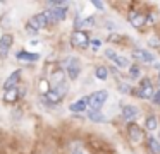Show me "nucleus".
I'll return each mask as SVG.
<instances>
[{
	"label": "nucleus",
	"mask_w": 160,
	"mask_h": 154,
	"mask_svg": "<svg viewBox=\"0 0 160 154\" xmlns=\"http://www.w3.org/2000/svg\"><path fill=\"white\" fill-rule=\"evenodd\" d=\"M108 99L107 91H97L93 94L88 96V108L90 111H100V108L105 105V101Z\"/></svg>",
	"instance_id": "f257e3e1"
},
{
	"label": "nucleus",
	"mask_w": 160,
	"mask_h": 154,
	"mask_svg": "<svg viewBox=\"0 0 160 154\" xmlns=\"http://www.w3.org/2000/svg\"><path fill=\"white\" fill-rule=\"evenodd\" d=\"M71 43H72L74 48L84 50V48H88V44H90V36H88V33H84V31L74 29V33L71 34Z\"/></svg>",
	"instance_id": "f03ea898"
},
{
	"label": "nucleus",
	"mask_w": 160,
	"mask_h": 154,
	"mask_svg": "<svg viewBox=\"0 0 160 154\" xmlns=\"http://www.w3.org/2000/svg\"><path fill=\"white\" fill-rule=\"evenodd\" d=\"M153 94H155V89H153L150 79H143L139 87L136 89V96L141 99H153Z\"/></svg>",
	"instance_id": "7ed1b4c3"
},
{
	"label": "nucleus",
	"mask_w": 160,
	"mask_h": 154,
	"mask_svg": "<svg viewBox=\"0 0 160 154\" xmlns=\"http://www.w3.org/2000/svg\"><path fill=\"white\" fill-rule=\"evenodd\" d=\"M47 26H48V22H47L45 14H36L28 21V31H40V29H45Z\"/></svg>",
	"instance_id": "20e7f679"
},
{
	"label": "nucleus",
	"mask_w": 160,
	"mask_h": 154,
	"mask_svg": "<svg viewBox=\"0 0 160 154\" xmlns=\"http://www.w3.org/2000/svg\"><path fill=\"white\" fill-rule=\"evenodd\" d=\"M64 67H66L67 75H69L71 81H76V79L79 77V74H81V67H79V62H78L76 58H67L66 63H64Z\"/></svg>",
	"instance_id": "39448f33"
},
{
	"label": "nucleus",
	"mask_w": 160,
	"mask_h": 154,
	"mask_svg": "<svg viewBox=\"0 0 160 154\" xmlns=\"http://www.w3.org/2000/svg\"><path fill=\"white\" fill-rule=\"evenodd\" d=\"M14 44V36L12 34H2L0 38V58H5Z\"/></svg>",
	"instance_id": "423d86ee"
},
{
	"label": "nucleus",
	"mask_w": 160,
	"mask_h": 154,
	"mask_svg": "<svg viewBox=\"0 0 160 154\" xmlns=\"http://www.w3.org/2000/svg\"><path fill=\"white\" fill-rule=\"evenodd\" d=\"M132 58H134V60L143 62V63H152V62L155 60L153 53H150V51L143 50V48H136V50H132Z\"/></svg>",
	"instance_id": "0eeeda50"
},
{
	"label": "nucleus",
	"mask_w": 160,
	"mask_h": 154,
	"mask_svg": "<svg viewBox=\"0 0 160 154\" xmlns=\"http://www.w3.org/2000/svg\"><path fill=\"white\" fill-rule=\"evenodd\" d=\"M128 130H129V140H131L132 144H138L143 140V130L139 128L136 123H131Z\"/></svg>",
	"instance_id": "6e6552de"
},
{
	"label": "nucleus",
	"mask_w": 160,
	"mask_h": 154,
	"mask_svg": "<svg viewBox=\"0 0 160 154\" xmlns=\"http://www.w3.org/2000/svg\"><path fill=\"white\" fill-rule=\"evenodd\" d=\"M62 99H64V98H62V96H60L59 92L55 91V89H48V91L45 92V101L48 103L50 108H52L53 105H59V103L62 101Z\"/></svg>",
	"instance_id": "1a4fd4ad"
},
{
	"label": "nucleus",
	"mask_w": 160,
	"mask_h": 154,
	"mask_svg": "<svg viewBox=\"0 0 160 154\" xmlns=\"http://www.w3.org/2000/svg\"><path fill=\"white\" fill-rule=\"evenodd\" d=\"M128 19H129V22H131L134 27H143L145 22H146V16L141 14V12H131Z\"/></svg>",
	"instance_id": "9d476101"
},
{
	"label": "nucleus",
	"mask_w": 160,
	"mask_h": 154,
	"mask_svg": "<svg viewBox=\"0 0 160 154\" xmlns=\"http://www.w3.org/2000/svg\"><path fill=\"white\" fill-rule=\"evenodd\" d=\"M19 79H21V70H16V72H12V74L7 77V81L4 82V89L7 91V89H12V87H16V86H18V82H19Z\"/></svg>",
	"instance_id": "9b49d317"
},
{
	"label": "nucleus",
	"mask_w": 160,
	"mask_h": 154,
	"mask_svg": "<svg viewBox=\"0 0 160 154\" xmlns=\"http://www.w3.org/2000/svg\"><path fill=\"white\" fill-rule=\"evenodd\" d=\"M138 108L132 105H126L124 108H122V116H124V120H128V122H132V120L138 116Z\"/></svg>",
	"instance_id": "f8f14e48"
},
{
	"label": "nucleus",
	"mask_w": 160,
	"mask_h": 154,
	"mask_svg": "<svg viewBox=\"0 0 160 154\" xmlns=\"http://www.w3.org/2000/svg\"><path fill=\"white\" fill-rule=\"evenodd\" d=\"M16 58L21 62H36L40 60V53H31V51H19L18 55H16Z\"/></svg>",
	"instance_id": "ddd939ff"
},
{
	"label": "nucleus",
	"mask_w": 160,
	"mask_h": 154,
	"mask_svg": "<svg viewBox=\"0 0 160 154\" xmlns=\"http://www.w3.org/2000/svg\"><path fill=\"white\" fill-rule=\"evenodd\" d=\"M86 108H88V96L83 98V99H79V101L71 103V106H69V110L72 113H81V111H84Z\"/></svg>",
	"instance_id": "4468645a"
},
{
	"label": "nucleus",
	"mask_w": 160,
	"mask_h": 154,
	"mask_svg": "<svg viewBox=\"0 0 160 154\" xmlns=\"http://www.w3.org/2000/svg\"><path fill=\"white\" fill-rule=\"evenodd\" d=\"M22 96V92L19 91L18 87H12V89H7L5 91V94H4V101H7V103H14L18 98H21Z\"/></svg>",
	"instance_id": "2eb2a0df"
},
{
	"label": "nucleus",
	"mask_w": 160,
	"mask_h": 154,
	"mask_svg": "<svg viewBox=\"0 0 160 154\" xmlns=\"http://www.w3.org/2000/svg\"><path fill=\"white\" fill-rule=\"evenodd\" d=\"M148 147L153 154H160V140H157L155 137H148Z\"/></svg>",
	"instance_id": "dca6fc26"
},
{
	"label": "nucleus",
	"mask_w": 160,
	"mask_h": 154,
	"mask_svg": "<svg viewBox=\"0 0 160 154\" xmlns=\"http://www.w3.org/2000/svg\"><path fill=\"white\" fill-rule=\"evenodd\" d=\"M145 127H146V130H155L157 127H158V123H157V116L155 115H148L146 116V122H145Z\"/></svg>",
	"instance_id": "f3484780"
},
{
	"label": "nucleus",
	"mask_w": 160,
	"mask_h": 154,
	"mask_svg": "<svg viewBox=\"0 0 160 154\" xmlns=\"http://www.w3.org/2000/svg\"><path fill=\"white\" fill-rule=\"evenodd\" d=\"M88 118H90V122H95V123L105 122V116L102 115L100 111H90V113H88Z\"/></svg>",
	"instance_id": "a211bd4d"
},
{
	"label": "nucleus",
	"mask_w": 160,
	"mask_h": 154,
	"mask_svg": "<svg viewBox=\"0 0 160 154\" xmlns=\"http://www.w3.org/2000/svg\"><path fill=\"white\" fill-rule=\"evenodd\" d=\"M95 75H97L100 81H105V79L108 77V70H107V67H102V65H98L97 68H95Z\"/></svg>",
	"instance_id": "6ab92c4d"
},
{
	"label": "nucleus",
	"mask_w": 160,
	"mask_h": 154,
	"mask_svg": "<svg viewBox=\"0 0 160 154\" xmlns=\"http://www.w3.org/2000/svg\"><path fill=\"white\" fill-rule=\"evenodd\" d=\"M114 62L117 63L119 68H129V67H131V65H129V60H128L126 57H117Z\"/></svg>",
	"instance_id": "aec40b11"
},
{
	"label": "nucleus",
	"mask_w": 160,
	"mask_h": 154,
	"mask_svg": "<svg viewBox=\"0 0 160 154\" xmlns=\"http://www.w3.org/2000/svg\"><path fill=\"white\" fill-rule=\"evenodd\" d=\"M129 75H131V79H138L139 77V68L136 67V65L129 67Z\"/></svg>",
	"instance_id": "412c9836"
},
{
	"label": "nucleus",
	"mask_w": 160,
	"mask_h": 154,
	"mask_svg": "<svg viewBox=\"0 0 160 154\" xmlns=\"http://www.w3.org/2000/svg\"><path fill=\"white\" fill-rule=\"evenodd\" d=\"M83 22H84V21L81 19V16L78 14V16H76V21H74V27H76V31H81V27H83Z\"/></svg>",
	"instance_id": "4be33fe9"
},
{
	"label": "nucleus",
	"mask_w": 160,
	"mask_h": 154,
	"mask_svg": "<svg viewBox=\"0 0 160 154\" xmlns=\"http://www.w3.org/2000/svg\"><path fill=\"white\" fill-rule=\"evenodd\" d=\"M148 44H150V46H153V48H158L160 46V40L157 36H152V38H150V41H148Z\"/></svg>",
	"instance_id": "5701e85b"
},
{
	"label": "nucleus",
	"mask_w": 160,
	"mask_h": 154,
	"mask_svg": "<svg viewBox=\"0 0 160 154\" xmlns=\"http://www.w3.org/2000/svg\"><path fill=\"white\" fill-rule=\"evenodd\" d=\"M105 57H107V58H110V60H115V58H117L119 55L115 53L114 50H105Z\"/></svg>",
	"instance_id": "b1692460"
},
{
	"label": "nucleus",
	"mask_w": 160,
	"mask_h": 154,
	"mask_svg": "<svg viewBox=\"0 0 160 154\" xmlns=\"http://www.w3.org/2000/svg\"><path fill=\"white\" fill-rule=\"evenodd\" d=\"M119 91H121V92H131L132 89L129 87L128 84H124V82H121V84H119Z\"/></svg>",
	"instance_id": "393cba45"
},
{
	"label": "nucleus",
	"mask_w": 160,
	"mask_h": 154,
	"mask_svg": "<svg viewBox=\"0 0 160 154\" xmlns=\"http://www.w3.org/2000/svg\"><path fill=\"white\" fill-rule=\"evenodd\" d=\"M153 103H157V105L160 103V89H157L155 94H153Z\"/></svg>",
	"instance_id": "a878e982"
},
{
	"label": "nucleus",
	"mask_w": 160,
	"mask_h": 154,
	"mask_svg": "<svg viewBox=\"0 0 160 154\" xmlns=\"http://www.w3.org/2000/svg\"><path fill=\"white\" fill-rule=\"evenodd\" d=\"M93 24H95V17H88V19L83 22V26H93Z\"/></svg>",
	"instance_id": "bb28decb"
},
{
	"label": "nucleus",
	"mask_w": 160,
	"mask_h": 154,
	"mask_svg": "<svg viewBox=\"0 0 160 154\" xmlns=\"http://www.w3.org/2000/svg\"><path fill=\"white\" fill-rule=\"evenodd\" d=\"M93 5L97 7V9H100V10H105V5H103L102 2H97V0H95V2H93Z\"/></svg>",
	"instance_id": "cd10ccee"
},
{
	"label": "nucleus",
	"mask_w": 160,
	"mask_h": 154,
	"mask_svg": "<svg viewBox=\"0 0 160 154\" xmlns=\"http://www.w3.org/2000/svg\"><path fill=\"white\" fill-rule=\"evenodd\" d=\"M107 27H108V29H114V22H112V21H107Z\"/></svg>",
	"instance_id": "c85d7f7f"
},
{
	"label": "nucleus",
	"mask_w": 160,
	"mask_h": 154,
	"mask_svg": "<svg viewBox=\"0 0 160 154\" xmlns=\"http://www.w3.org/2000/svg\"><path fill=\"white\" fill-rule=\"evenodd\" d=\"M93 44L98 48V46H100V40H93Z\"/></svg>",
	"instance_id": "c756f323"
},
{
	"label": "nucleus",
	"mask_w": 160,
	"mask_h": 154,
	"mask_svg": "<svg viewBox=\"0 0 160 154\" xmlns=\"http://www.w3.org/2000/svg\"><path fill=\"white\" fill-rule=\"evenodd\" d=\"M72 154H84V152H83V151H74Z\"/></svg>",
	"instance_id": "7c9ffc66"
},
{
	"label": "nucleus",
	"mask_w": 160,
	"mask_h": 154,
	"mask_svg": "<svg viewBox=\"0 0 160 154\" xmlns=\"http://www.w3.org/2000/svg\"><path fill=\"white\" fill-rule=\"evenodd\" d=\"M158 79H160V68H158Z\"/></svg>",
	"instance_id": "2f4dec72"
},
{
	"label": "nucleus",
	"mask_w": 160,
	"mask_h": 154,
	"mask_svg": "<svg viewBox=\"0 0 160 154\" xmlns=\"http://www.w3.org/2000/svg\"><path fill=\"white\" fill-rule=\"evenodd\" d=\"M158 106H160V103H158Z\"/></svg>",
	"instance_id": "473e14b6"
}]
</instances>
